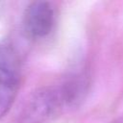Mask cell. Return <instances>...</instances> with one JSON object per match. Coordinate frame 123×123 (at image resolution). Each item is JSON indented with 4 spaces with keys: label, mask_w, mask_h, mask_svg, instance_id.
<instances>
[{
    "label": "cell",
    "mask_w": 123,
    "mask_h": 123,
    "mask_svg": "<svg viewBox=\"0 0 123 123\" xmlns=\"http://www.w3.org/2000/svg\"><path fill=\"white\" fill-rule=\"evenodd\" d=\"M56 20V9L51 2H32L26 8L23 15L25 33L33 39L44 38L54 30Z\"/></svg>",
    "instance_id": "cell-3"
},
{
    "label": "cell",
    "mask_w": 123,
    "mask_h": 123,
    "mask_svg": "<svg viewBox=\"0 0 123 123\" xmlns=\"http://www.w3.org/2000/svg\"><path fill=\"white\" fill-rule=\"evenodd\" d=\"M68 109L61 83L46 86L37 89L31 95L21 123H47Z\"/></svg>",
    "instance_id": "cell-2"
},
{
    "label": "cell",
    "mask_w": 123,
    "mask_h": 123,
    "mask_svg": "<svg viewBox=\"0 0 123 123\" xmlns=\"http://www.w3.org/2000/svg\"><path fill=\"white\" fill-rule=\"evenodd\" d=\"M109 123H123V118H116V119H114Z\"/></svg>",
    "instance_id": "cell-4"
},
{
    "label": "cell",
    "mask_w": 123,
    "mask_h": 123,
    "mask_svg": "<svg viewBox=\"0 0 123 123\" xmlns=\"http://www.w3.org/2000/svg\"><path fill=\"white\" fill-rule=\"evenodd\" d=\"M21 83L18 52L8 38L0 40V119L12 107Z\"/></svg>",
    "instance_id": "cell-1"
}]
</instances>
